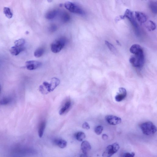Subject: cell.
<instances>
[{
	"instance_id": "cell-32",
	"label": "cell",
	"mask_w": 157,
	"mask_h": 157,
	"mask_svg": "<svg viewBox=\"0 0 157 157\" xmlns=\"http://www.w3.org/2000/svg\"><path fill=\"white\" fill-rule=\"evenodd\" d=\"M102 138L103 140H107L108 139V136L106 134H104L102 136Z\"/></svg>"
},
{
	"instance_id": "cell-4",
	"label": "cell",
	"mask_w": 157,
	"mask_h": 157,
	"mask_svg": "<svg viewBox=\"0 0 157 157\" xmlns=\"http://www.w3.org/2000/svg\"><path fill=\"white\" fill-rule=\"evenodd\" d=\"M64 5L67 9L72 13L82 15H86L85 12L81 7L73 3L67 2Z\"/></svg>"
},
{
	"instance_id": "cell-5",
	"label": "cell",
	"mask_w": 157,
	"mask_h": 157,
	"mask_svg": "<svg viewBox=\"0 0 157 157\" xmlns=\"http://www.w3.org/2000/svg\"><path fill=\"white\" fill-rule=\"evenodd\" d=\"M123 16L124 18H126L129 19L133 25L137 35H139L140 32L138 25L134 18L133 12L130 10L127 9L126 10L124 15Z\"/></svg>"
},
{
	"instance_id": "cell-14",
	"label": "cell",
	"mask_w": 157,
	"mask_h": 157,
	"mask_svg": "<svg viewBox=\"0 0 157 157\" xmlns=\"http://www.w3.org/2000/svg\"><path fill=\"white\" fill-rule=\"evenodd\" d=\"M55 145L61 148H64L67 146V142L64 140L61 139H55L54 141Z\"/></svg>"
},
{
	"instance_id": "cell-15",
	"label": "cell",
	"mask_w": 157,
	"mask_h": 157,
	"mask_svg": "<svg viewBox=\"0 0 157 157\" xmlns=\"http://www.w3.org/2000/svg\"><path fill=\"white\" fill-rule=\"evenodd\" d=\"M143 50L141 46L139 45L135 44L131 47L130 49V52L134 54H137Z\"/></svg>"
},
{
	"instance_id": "cell-23",
	"label": "cell",
	"mask_w": 157,
	"mask_h": 157,
	"mask_svg": "<svg viewBox=\"0 0 157 157\" xmlns=\"http://www.w3.org/2000/svg\"><path fill=\"white\" fill-rule=\"evenodd\" d=\"M147 27L150 31H153L156 28V25L152 21L150 20L147 23Z\"/></svg>"
},
{
	"instance_id": "cell-20",
	"label": "cell",
	"mask_w": 157,
	"mask_h": 157,
	"mask_svg": "<svg viewBox=\"0 0 157 157\" xmlns=\"http://www.w3.org/2000/svg\"><path fill=\"white\" fill-rule=\"evenodd\" d=\"M3 12L8 18L10 19L12 18L13 13L9 8L6 7H4Z\"/></svg>"
},
{
	"instance_id": "cell-16",
	"label": "cell",
	"mask_w": 157,
	"mask_h": 157,
	"mask_svg": "<svg viewBox=\"0 0 157 157\" xmlns=\"http://www.w3.org/2000/svg\"><path fill=\"white\" fill-rule=\"evenodd\" d=\"M45 126L46 122L45 121L41 122L39 125L38 129V134L40 138H41L43 136Z\"/></svg>"
},
{
	"instance_id": "cell-31",
	"label": "cell",
	"mask_w": 157,
	"mask_h": 157,
	"mask_svg": "<svg viewBox=\"0 0 157 157\" xmlns=\"http://www.w3.org/2000/svg\"><path fill=\"white\" fill-rule=\"evenodd\" d=\"M83 128L84 129L89 130L90 129V126L87 122H84L82 125Z\"/></svg>"
},
{
	"instance_id": "cell-10",
	"label": "cell",
	"mask_w": 157,
	"mask_h": 157,
	"mask_svg": "<svg viewBox=\"0 0 157 157\" xmlns=\"http://www.w3.org/2000/svg\"><path fill=\"white\" fill-rule=\"evenodd\" d=\"M135 16L140 23H144L146 22L147 17L144 13L139 11L135 12Z\"/></svg>"
},
{
	"instance_id": "cell-26",
	"label": "cell",
	"mask_w": 157,
	"mask_h": 157,
	"mask_svg": "<svg viewBox=\"0 0 157 157\" xmlns=\"http://www.w3.org/2000/svg\"><path fill=\"white\" fill-rule=\"evenodd\" d=\"M25 41L23 39H21L16 40L15 42V45L21 47H24Z\"/></svg>"
},
{
	"instance_id": "cell-18",
	"label": "cell",
	"mask_w": 157,
	"mask_h": 157,
	"mask_svg": "<svg viewBox=\"0 0 157 157\" xmlns=\"http://www.w3.org/2000/svg\"><path fill=\"white\" fill-rule=\"evenodd\" d=\"M58 11L56 10L51 11L46 14L45 17L46 19H52L57 15Z\"/></svg>"
},
{
	"instance_id": "cell-25",
	"label": "cell",
	"mask_w": 157,
	"mask_h": 157,
	"mask_svg": "<svg viewBox=\"0 0 157 157\" xmlns=\"http://www.w3.org/2000/svg\"><path fill=\"white\" fill-rule=\"evenodd\" d=\"M44 51V49L43 48H40L36 50L34 53V55L35 57L39 58L43 55Z\"/></svg>"
},
{
	"instance_id": "cell-24",
	"label": "cell",
	"mask_w": 157,
	"mask_h": 157,
	"mask_svg": "<svg viewBox=\"0 0 157 157\" xmlns=\"http://www.w3.org/2000/svg\"><path fill=\"white\" fill-rule=\"evenodd\" d=\"M12 101V99L10 97L4 98L0 101V104L1 105H5L10 104Z\"/></svg>"
},
{
	"instance_id": "cell-6",
	"label": "cell",
	"mask_w": 157,
	"mask_h": 157,
	"mask_svg": "<svg viewBox=\"0 0 157 157\" xmlns=\"http://www.w3.org/2000/svg\"><path fill=\"white\" fill-rule=\"evenodd\" d=\"M120 148L119 145L117 143L108 146L104 152L103 157H111L118 151Z\"/></svg>"
},
{
	"instance_id": "cell-29",
	"label": "cell",
	"mask_w": 157,
	"mask_h": 157,
	"mask_svg": "<svg viewBox=\"0 0 157 157\" xmlns=\"http://www.w3.org/2000/svg\"><path fill=\"white\" fill-rule=\"evenodd\" d=\"M57 29V26L53 24L51 25L49 28L50 31L54 32L56 31Z\"/></svg>"
},
{
	"instance_id": "cell-7",
	"label": "cell",
	"mask_w": 157,
	"mask_h": 157,
	"mask_svg": "<svg viewBox=\"0 0 157 157\" xmlns=\"http://www.w3.org/2000/svg\"><path fill=\"white\" fill-rule=\"evenodd\" d=\"M25 67L29 70H33L39 68L42 65L41 62L36 61H29L25 63Z\"/></svg>"
},
{
	"instance_id": "cell-27",
	"label": "cell",
	"mask_w": 157,
	"mask_h": 157,
	"mask_svg": "<svg viewBox=\"0 0 157 157\" xmlns=\"http://www.w3.org/2000/svg\"><path fill=\"white\" fill-rule=\"evenodd\" d=\"M104 128L103 126H99L96 127L95 129V132L98 135H100L102 132Z\"/></svg>"
},
{
	"instance_id": "cell-22",
	"label": "cell",
	"mask_w": 157,
	"mask_h": 157,
	"mask_svg": "<svg viewBox=\"0 0 157 157\" xmlns=\"http://www.w3.org/2000/svg\"><path fill=\"white\" fill-rule=\"evenodd\" d=\"M105 44L107 46L110 51H111L114 54H116L117 53L116 49L112 44L110 43L109 41H105Z\"/></svg>"
},
{
	"instance_id": "cell-9",
	"label": "cell",
	"mask_w": 157,
	"mask_h": 157,
	"mask_svg": "<svg viewBox=\"0 0 157 157\" xmlns=\"http://www.w3.org/2000/svg\"><path fill=\"white\" fill-rule=\"evenodd\" d=\"M119 93L115 97L116 101L118 102H120L124 100L127 95V91L125 88H119Z\"/></svg>"
},
{
	"instance_id": "cell-33",
	"label": "cell",
	"mask_w": 157,
	"mask_h": 157,
	"mask_svg": "<svg viewBox=\"0 0 157 157\" xmlns=\"http://www.w3.org/2000/svg\"><path fill=\"white\" fill-rule=\"evenodd\" d=\"M80 157H88L87 154H82L80 156Z\"/></svg>"
},
{
	"instance_id": "cell-19",
	"label": "cell",
	"mask_w": 157,
	"mask_h": 157,
	"mask_svg": "<svg viewBox=\"0 0 157 157\" xmlns=\"http://www.w3.org/2000/svg\"><path fill=\"white\" fill-rule=\"evenodd\" d=\"M60 83V80L57 78L53 77L51 80L50 83L51 85L53 91L59 85Z\"/></svg>"
},
{
	"instance_id": "cell-30",
	"label": "cell",
	"mask_w": 157,
	"mask_h": 157,
	"mask_svg": "<svg viewBox=\"0 0 157 157\" xmlns=\"http://www.w3.org/2000/svg\"><path fill=\"white\" fill-rule=\"evenodd\" d=\"M134 156L135 154L134 152L131 153L126 152L123 155L122 157H134Z\"/></svg>"
},
{
	"instance_id": "cell-17",
	"label": "cell",
	"mask_w": 157,
	"mask_h": 157,
	"mask_svg": "<svg viewBox=\"0 0 157 157\" xmlns=\"http://www.w3.org/2000/svg\"><path fill=\"white\" fill-rule=\"evenodd\" d=\"M149 7L152 13L155 14L157 13V2L155 1H150L149 3Z\"/></svg>"
},
{
	"instance_id": "cell-12",
	"label": "cell",
	"mask_w": 157,
	"mask_h": 157,
	"mask_svg": "<svg viewBox=\"0 0 157 157\" xmlns=\"http://www.w3.org/2000/svg\"><path fill=\"white\" fill-rule=\"evenodd\" d=\"M91 149L90 144L87 141L83 142L81 145V149L83 154H87Z\"/></svg>"
},
{
	"instance_id": "cell-35",
	"label": "cell",
	"mask_w": 157,
	"mask_h": 157,
	"mask_svg": "<svg viewBox=\"0 0 157 157\" xmlns=\"http://www.w3.org/2000/svg\"><path fill=\"white\" fill-rule=\"evenodd\" d=\"M1 84H0V92H1Z\"/></svg>"
},
{
	"instance_id": "cell-8",
	"label": "cell",
	"mask_w": 157,
	"mask_h": 157,
	"mask_svg": "<svg viewBox=\"0 0 157 157\" xmlns=\"http://www.w3.org/2000/svg\"><path fill=\"white\" fill-rule=\"evenodd\" d=\"M105 118L108 124L111 125H117L120 124L122 122L121 118L115 116H107Z\"/></svg>"
},
{
	"instance_id": "cell-21",
	"label": "cell",
	"mask_w": 157,
	"mask_h": 157,
	"mask_svg": "<svg viewBox=\"0 0 157 157\" xmlns=\"http://www.w3.org/2000/svg\"><path fill=\"white\" fill-rule=\"evenodd\" d=\"M75 136L76 139L80 142H82L85 138L86 135L84 132H79L75 134Z\"/></svg>"
},
{
	"instance_id": "cell-28",
	"label": "cell",
	"mask_w": 157,
	"mask_h": 157,
	"mask_svg": "<svg viewBox=\"0 0 157 157\" xmlns=\"http://www.w3.org/2000/svg\"><path fill=\"white\" fill-rule=\"evenodd\" d=\"M70 19V17L69 15L67 13L63 14L62 17V19L63 22H67L69 21Z\"/></svg>"
},
{
	"instance_id": "cell-3",
	"label": "cell",
	"mask_w": 157,
	"mask_h": 157,
	"mask_svg": "<svg viewBox=\"0 0 157 157\" xmlns=\"http://www.w3.org/2000/svg\"><path fill=\"white\" fill-rule=\"evenodd\" d=\"M66 42V39L65 37H61L55 41L51 45V50L54 53H57L60 52L64 47Z\"/></svg>"
},
{
	"instance_id": "cell-13",
	"label": "cell",
	"mask_w": 157,
	"mask_h": 157,
	"mask_svg": "<svg viewBox=\"0 0 157 157\" xmlns=\"http://www.w3.org/2000/svg\"><path fill=\"white\" fill-rule=\"evenodd\" d=\"M25 49V47H20L14 45L10 49L11 54L14 56H17L21 52L23 51Z\"/></svg>"
},
{
	"instance_id": "cell-1",
	"label": "cell",
	"mask_w": 157,
	"mask_h": 157,
	"mask_svg": "<svg viewBox=\"0 0 157 157\" xmlns=\"http://www.w3.org/2000/svg\"><path fill=\"white\" fill-rule=\"evenodd\" d=\"M134 55L130 57L129 59L130 63L134 67L139 68L142 67L145 63V57L143 50Z\"/></svg>"
},
{
	"instance_id": "cell-34",
	"label": "cell",
	"mask_w": 157,
	"mask_h": 157,
	"mask_svg": "<svg viewBox=\"0 0 157 157\" xmlns=\"http://www.w3.org/2000/svg\"><path fill=\"white\" fill-rule=\"evenodd\" d=\"M116 41L117 44L118 45H121V44H120L119 41L118 40H116Z\"/></svg>"
},
{
	"instance_id": "cell-2",
	"label": "cell",
	"mask_w": 157,
	"mask_h": 157,
	"mask_svg": "<svg viewBox=\"0 0 157 157\" xmlns=\"http://www.w3.org/2000/svg\"><path fill=\"white\" fill-rule=\"evenodd\" d=\"M140 128L143 134L147 136L154 134L157 131L156 126L150 121L143 123L140 126Z\"/></svg>"
},
{
	"instance_id": "cell-11",
	"label": "cell",
	"mask_w": 157,
	"mask_h": 157,
	"mask_svg": "<svg viewBox=\"0 0 157 157\" xmlns=\"http://www.w3.org/2000/svg\"><path fill=\"white\" fill-rule=\"evenodd\" d=\"M71 106V102L69 100L67 101L63 107L60 109L59 114L61 115H63L69 110Z\"/></svg>"
}]
</instances>
